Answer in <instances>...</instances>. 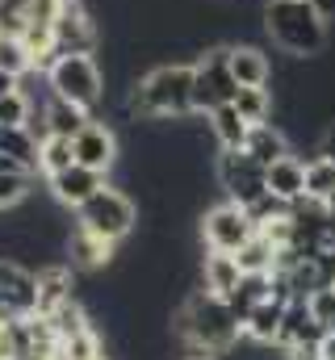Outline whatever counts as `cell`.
<instances>
[{
  "label": "cell",
  "instance_id": "cell-17",
  "mask_svg": "<svg viewBox=\"0 0 335 360\" xmlns=\"http://www.w3.org/2000/svg\"><path fill=\"white\" fill-rule=\"evenodd\" d=\"M268 193L281 201H302L306 197V160H298L289 151L277 164H268Z\"/></svg>",
  "mask_w": 335,
  "mask_h": 360
},
{
  "label": "cell",
  "instance_id": "cell-33",
  "mask_svg": "<svg viewBox=\"0 0 335 360\" xmlns=\"http://www.w3.org/2000/svg\"><path fill=\"white\" fill-rule=\"evenodd\" d=\"M319 352H323V360H335V327H331V331H323V340H319Z\"/></svg>",
  "mask_w": 335,
  "mask_h": 360
},
{
  "label": "cell",
  "instance_id": "cell-23",
  "mask_svg": "<svg viewBox=\"0 0 335 360\" xmlns=\"http://www.w3.org/2000/svg\"><path fill=\"white\" fill-rule=\"evenodd\" d=\"M0 155H13L38 172V139L25 126H0Z\"/></svg>",
  "mask_w": 335,
  "mask_h": 360
},
{
  "label": "cell",
  "instance_id": "cell-27",
  "mask_svg": "<svg viewBox=\"0 0 335 360\" xmlns=\"http://www.w3.org/2000/svg\"><path fill=\"white\" fill-rule=\"evenodd\" d=\"M30 184H34V172H25V168L21 172H0V214L4 210H17L34 193Z\"/></svg>",
  "mask_w": 335,
  "mask_h": 360
},
{
  "label": "cell",
  "instance_id": "cell-6",
  "mask_svg": "<svg viewBox=\"0 0 335 360\" xmlns=\"http://www.w3.org/2000/svg\"><path fill=\"white\" fill-rule=\"evenodd\" d=\"M239 80L231 72V46H210L201 59H197V76H193V113L206 117L210 109L235 101Z\"/></svg>",
  "mask_w": 335,
  "mask_h": 360
},
{
  "label": "cell",
  "instance_id": "cell-22",
  "mask_svg": "<svg viewBox=\"0 0 335 360\" xmlns=\"http://www.w3.org/2000/svg\"><path fill=\"white\" fill-rule=\"evenodd\" d=\"M72 164H76V143H72V139L51 134V139L38 143V172H42V176H55V172H63V168H72Z\"/></svg>",
  "mask_w": 335,
  "mask_h": 360
},
{
  "label": "cell",
  "instance_id": "cell-2",
  "mask_svg": "<svg viewBox=\"0 0 335 360\" xmlns=\"http://www.w3.org/2000/svg\"><path fill=\"white\" fill-rule=\"evenodd\" d=\"M193 76L197 63H164L156 72H147L134 89H130V117L134 122H180V117H197L193 113Z\"/></svg>",
  "mask_w": 335,
  "mask_h": 360
},
{
  "label": "cell",
  "instance_id": "cell-25",
  "mask_svg": "<svg viewBox=\"0 0 335 360\" xmlns=\"http://www.w3.org/2000/svg\"><path fill=\"white\" fill-rule=\"evenodd\" d=\"M331 193H335V160L319 151L315 160H306V197H315V201L327 205Z\"/></svg>",
  "mask_w": 335,
  "mask_h": 360
},
{
  "label": "cell",
  "instance_id": "cell-28",
  "mask_svg": "<svg viewBox=\"0 0 335 360\" xmlns=\"http://www.w3.org/2000/svg\"><path fill=\"white\" fill-rule=\"evenodd\" d=\"M235 109L248 117L251 126L255 122H268L272 117V92L268 89H239L235 92Z\"/></svg>",
  "mask_w": 335,
  "mask_h": 360
},
{
  "label": "cell",
  "instance_id": "cell-31",
  "mask_svg": "<svg viewBox=\"0 0 335 360\" xmlns=\"http://www.w3.org/2000/svg\"><path fill=\"white\" fill-rule=\"evenodd\" d=\"M319 151H323V155H331V160H335V122L327 126V130H323V134H319Z\"/></svg>",
  "mask_w": 335,
  "mask_h": 360
},
{
  "label": "cell",
  "instance_id": "cell-4",
  "mask_svg": "<svg viewBox=\"0 0 335 360\" xmlns=\"http://www.w3.org/2000/svg\"><path fill=\"white\" fill-rule=\"evenodd\" d=\"M134 222H139V205L113 184H101L84 205H76V226L92 231L105 243H122L134 231Z\"/></svg>",
  "mask_w": 335,
  "mask_h": 360
},
{
  "label": "cell",
  "instance_id": "cell-18",
  "mask_svg": "<svg viewBox=\"0 0 335 360\" xmlns=\"http://www.w3.org/2000/svg\"><path fill=\"white\" fill-rule=\"evenodd\" d=\"M231 72H235V80H239V89H268V80H272V63H268V55L260 51V46H251V42H235L231 46Z\"/></svg>",
  "mask_w": 335,
  "mask_h": 360
},
{
  "label": "cell",
  "instance_id": "cell-16",
  "mask_svg": "<svg viewBox=\"0 0 335 360\" xmlns=\"http://www.w3.org/2000/svg\"><path fill=\"white\" fill-rule=\"evenodd\" d=\"M244 281V269L231 252H210L201 256V289L214 293V297H231Z\"/></svg>",
  "mask_w": 335,
  "mask_h": 360
},
{
  "label": "cell",
  "instance_id": "cell-30",
  "mask_svg": "<svg viewBox=\"0 0 335 360\" xmlns=\"http://www.w3.org/2000/svg\"><path fill=\"white\" fill-rule=\"evenodd\" d=\"M306 306H310V314L331 331V327H335V281H331V285H323V289H315V293L306 297Z\"/></svg>",
  "mask_w": 335,
  "mask_h": 360
},
{
  "label": "cell",
  "instance_id": "cell-26",
  "mask_svg": "<svg viewBox=\"0 0 335 360\" xmlns=\"http://www.w3.org/2000/svg\"><path fill=\"white\" fill-rule=\"evenodd\" d=\"M0 68L13 72V76H21V80L34 72V55L25 51V42L17 34H0Z\"/></svg>",
  "mask_w": 335,
  "mask_h": 360
},
{
  "label": "cell",
  "instance_id": "cell-20",
  "mask_svg": "<svg viewBox=\"0 0 335 360\" xmlns=\"http://www.w3.org/2000/svg\"><path fill=\"white\" fill-rule=\"evenodd\" d=\"M244 151H248L255 164H264V168H268V164H277L281 155H289V134H285L281 126H272V122H255Z\"/></svg>",
  "mask_w": 335,
  "mask_h": 360
},
{
  "label": "cell",
  "instance_id": "cell-24",
  "mask_svg": "<svg viewBox=\"0 0 335 360\" xmlns=\"http://www.w3.org/2000/svg\"><path fill=\"white\" fill-rule=\"evenodd\" d=\"M235 260H239V269L244 272H272L277 269V243L268 239V235H251L248 243L235 252Z\"/></svg>",
  "mask_w": 335,
  "mask_h": 360
},
{
  "label": "cell",
  "instance_id": "cell-3",
  "mask_svg": "<svg viewBox=\"0 0 335 360\" xmlns=\"http://www.w3.org/2000/svg\"><path fill=\"white\" fill-rule=\"evenodd\" d=\"M264 34L293 59H315L327 51V21L315 8V0H268Z\"/></svg>",
  "mask_w": 335,
  "mask_h": 360
},
{
  "label": "cell",
  "instance_id": "cell-34",
  "mask_svg": "<svg viewBox=\"0 0 335 360\" xmlns=\"http://www.w3.org/2000/svg\"><path fill=\"white\" fill-rule=\"evenodd\" d=\"M59 4H63V0H34V8H30V13H46V17H55V13H59Z\"/></svg>",
  "mask_w": 335,
  "mask_h": 360
},
{
  "label": "cell",
  "instance_id": "cell-36",
  "mask_svg": "<svg viewBox=\"0 0 335 360\" xmlns=\"http://www.w3.org/2000/svg\"><path fill=\"white\" fill-rule=\"evenodd\" d=\"M189 360H218V356H210V352H189Z\"/></svg>",
  "mask_w": 335,
  "mask_h": 360
},
{
  "label": "cell",
  "instance_id": "cell-7",
  "mask_svg": "<svg viewBox=\"0 0 335 360\" xmlns=\"http://www.w3.org/2000/svg\"><path fill=\"white\" fill-rule=\"evenodd\" d=\"M218 184L227 188V201L248 210L268 193V168L255 164L248 151H218Z\"/></svg>",
  "mask_w": 335,
  "mask_h": 360
},
{
  "label": "cell",
  "instance_id": "cell-13",
  "mask_svg": "<svg viewBox=\"0 0 335 360\" xmlns=\"http://www.w3.org/2000/svg\"><path fill=\"white\" fill-rule=\"evenodd\" d=\"M34 276H38V314H51L76 297V269L72 264H42V269H34Z\"/></svg>",
  "mask_w": 335,
  "mask_h": 360
},
{
  "label": "cell",
  "instance_id": "cell-15",
  "mask_svg": "<svg viewBox=\"0 0 335 360\" xmlns=\"http://www.w3.org/2000/svg\"><path fill=\"white\" fill-rule=\"evenodd\" d=\"M206 117H210V134H214L218 151H244V147H248L251 122L239 113V109H235V101H227V105L210 109Z\"/></svg>",
  "mask_w": 335,
  "mask_h": 360
},
{
  "label": "cell",
  "instance_id": "cell-8",
  "mask_svg": "<svg viewBox=\"0 0 335 360\" xmlns=\"http://www.w3.org/2000/svg\"><path fill=\"white\" fill-rule=\"evenodd\" d=\"M251 235H255V222H251L248 210L235 205V201H222V205L206 210V218H201V243H206V252H231L235 256Z\"/></svg>",
  "mask_w": 335,
  "mask_h": 360
},
{
  "label": "cell",
  "instance_id": "cell-37",
  "mask_svg": "<svg viewBox=\"0 0 335 360\" xmlns=\"http://www.w3.org/2000/svg\"><path fill=\"white\" fill-rule=\"evenodd\" d=\"M327 210H331V214H335V193H331V197H327Z\"/></svg>",
  "mask_w": 335,
  "mask_h": 360
},
{
  "label": "cell",
  "instance_id": "cell-10",
  "mask_svg": "<svg viewBox=\"0 0 335 360\" xmlns=\"http://www.w3.org/2000/svg\"><path fill=\"white\" fill-rule=\"evenodd\" d=\"M38 314V276L17 260H0V323Z\"/></svg>",
  "mask_w": 335,
  "mask_h": 360
},
{
  "label": "cell",
  "instance_id": "cell-9",
  "mask_svg": "<svg viewBox=\"0 0 335 360\" xmlns=\"http://www.w3.org/2000/svg\"><path fill=\"white\" fill-rule=\"evenodd\" d=\"M101 42V30L84 0H63L55 13V59L59 55H92Z\"/></svg>",
  "mask_w": 335,
  "mask_h": 360
},
{
  "label": "cell",
  "instance_id": "cell-14",
  "mask_svg": "<svg viewBox=\"0 0 335 360\" xmlns=\"http://www.w3.org/2000/svg\"><path fill=\"white\" fill-rule=\"evenodd\" d=\"M63 252H68V264L76 272H96L113 260V243L96 239V235L84 231V226H72V235L63 239Z\"/></svg>",
  "mask_w": 335,
  "mask_h": 360
},
{
  "label": "cell",
  "instance_id": "cell-12",
  "mask_svg": "<svg viewBox=\"0 0 335 360\" xmlns=\"http://www.w3.org/2000/svg\"><path fill=\"white\" fill-rule=\"evenodd\" d=\"M101 184H105V172H92V168H84V164H72V168H63V172L46 176L51 197H55L63 210H76V205H84V201L101 188Z\"/></svg>",
  "mask_w": 335,
  "mask_h": 360
},
{
  "label": "cell",
  "instance_id": "cell-38",
  "mask_svg": "<svg viewBox=\"0 0 335 360\" xmlns=\"http://www.w3.org/2000/svg\"><path fill=\"white\" fill-rule=\"evenodd\" d=\"M96 360H109V356H96Z\"/></svg>",
  "mask_w": 335,
  "mask_h": 360
},
{
  "label": "cell",
  "instance_id": "cell-35",
  "mask_svg": "<svg viewBox=\"0 0 335 360\" xmlns=\"http://www.w3.org/2000/svg\"><path fill=\"white\" fill-rule=\"evenodd\" d=\"M315 8L323 13V21H335V0H315Z\"/></svg>",
  "mask_w": 335,
  "mask_h": 360
},
{
  "label": "cell",
  "instance_id": "cell-29",
  "mask_svg": "<svg viewBox=\"0 0 335 360\" xmlns=\"http://www.w3.org/2000/svg\"><path fill=\"white\" fill-rule=\"evenodd\" d=\"M30 113H34V96H30L25 89L0 96V126H25Z\"/></svg>",
  "mask_w": 335,
  "mask_h": 360
},
{
  "label": "cell",
  "instance_id": "cell-11",
  "mask_svg": "<svg viewBox=\"0 0 335 360\" xmlns=\"http://www.w3.org/2000/svg\"><path fill=\"white\" fill-rule=\"evenodd\" d=\"M72 143H76V164L92 168V172H109L118 164V139L105 122H88Z\"/></svg>",
  "mask_w": 335,
  "mask_h": 360
},
{
  "label": "cell",
  "instance_id": "cell-5",
  "mask_svg": "<svg viewBox=\"0 0 335 360\" xmlns=\"http://www.w3.org/2000/svg\"><path fill=\"white\" fill-rule=\"evenodd\" d=\"M46 84L59 101H72L88 113L105 101V76H101V63L92 55H59L46 72Z\"/></svg>",
  "mask_w": 335,
  "mask_h": 360
},
{
  "label": "cell",
  "instance_id": "cell-19",
  "mask_svg": "<svg viewBox=\"0 0 335 360\" xmlns=\"http://www.w3.org/2000/svg\"><path fill=\"white\" fill-rule=\"evenodd\" d=\"M285 306H289V302H277V297L255 302V306L248 310V319H244V335H248L251 344H277V335H281V319H285Z\"/></svg>",
  "mask_w": 335,
  "mask_h": 360
},
{
  "label": "cell",
  "instance_id": "cell-32",
  "mask_svg": "<svg viewBox=\"0 0 335 360\" xmlns=\"http://www.w3.org/2000/svg\"><path fill=\"white\" fill-rule=\"evenodd\" d=\"M17 89H21V76H13V72L0 68V96H8V92H17Z\"/></svg>",
  "mask_w": 335,
  "mask_h": 360
},
{
  "label": "cell",
  "instance_id": "cell-21",
  "mask_svg": "<svg viewBox=\"0 0 335 360\" xmlns=\"http://www.w3.org/2000/svg\"><path fill=\"white\" fill-rule=\"evenodd\" d=\"M88 122H92V113H88V109L72 105V101H59V96L51 92V101H46V126H51V134L76 139V134H80Z\"/></svg>",
  "mask_w": 335,
  "mask_h": 360
},
{
  "label": "cell",
  "instance_id": "cell-1",
  "mask_svg": "<svg viewBox=\"0 0 335 360\" xmlns=\"http://www.w3.org/2000/svg\"><path fill=\"white\" fill-rule=\"evenodd\" d=\"M172 331L189 344V352H210V356H227L239 335H244V319L231 310L227 297L206 293L201 285L176 306L172 314Z\"/></svg>",
  "mask_w": 335,
  "mask_h": 360
}]
</instances>
